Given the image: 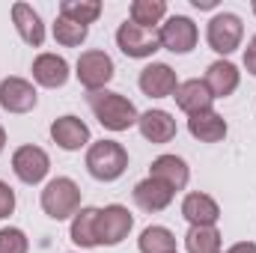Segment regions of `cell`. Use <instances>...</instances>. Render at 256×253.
Returning a JSON list of instances; mask_svg holds the SVG:
<instances>
[{
	"label": "cell",
	"instance_id": "7",
	"mask_svg": "<svg viewBox=\"0 0 256 253\" xmlns=\"http://www.w3.org/2000/svg\"><path fill=\"white\" fill-rule=\"evenodd\" d=\"M12 170L24 185H39L51 170V158L39 146H18L12 155Z\"/></svg>",
	"mask_w": 256,
	"mask_h": 253
},
{
	"label": "cell",
	"instance_id": "10",
	"mask_svg": "<svg viewBox=\"0 0 256 253\" xmlns=\"http://www.w3.org/2000/svg\"><path fill=\"white\" fill-rule=\"evenodd\" d=\"M36 102H39V96H36V90H33L30 80H24V78H6L0 84V108L6 114H30L36 108Z\"/></svg>",
	"mask_w": 256,
	"mask_h": 253
},
{
	"label": "cell",
	"instance_id": "31",
	"mask_svg": "<svg viewBox=\"0 0 256 253\" xmlns=\"http://www.w3.org/2000/svg\"><path fill=\"white\" fill-rule=\"evenodd\" d=\"M226 253H256V244L254 242H238V244H232Z\"/></svg>",
	"mask_w": 256,
	"mask_h": 253
},
{
	"label": "cell",
	"instance_id": "17",
	"mask_svg": "<svg viewBox=\"0 0 256 253\" xmlns=\"http://www.w3.org/2000/svg\"><path fill=\"white\" fill-rule=\"evenodd\" d=\"M33 80L48 90H60L68 80V63L57 54H39L33 60Z\"/></svg>",
	"mask_w": 256,
	"mask_h": 253
},
{
	"label": "cell",
	"instance_id": "28",
	"mask_svg": "<svg viewBox=\"0 0 256 253\" xmlns=\"http://www.w3.org/2000/svg\"><path fill=\"white\" fill-rule=\"evenodd\" d=\"M27 236L15 226H3L0 230V253H27Z\"/></svg>",
	"mask_w": 256,
	"mask_h": 253
},
{
	"label": "cell",
	"instance_id": "18",
	"mask_svg": "<svg viewBox=\"0 0 256 253\" xmlns=\"http://www.w3.org/2000/svg\"><path fill=\"white\" fill-rule=\"evenodd\" d=\"M12 21H15L18 36H21L27 45L39 48V45L45 42V24H42L39 12H36L30 3H15V6H12Z\"/></svg>",
	"mask_w": 256,
	"mask_h": 253
},
{
	"label": "cell",
	"instance_id": "2",
	"mask_svg": "<svg viewBox=\"0 0 256 253\" xmlns=\"http://www.w3.org/2000/svg\"><path fill=\"white\" fill-rule=\"evenodd\" d=\"M86 170L98 182H116L128 170V152L116 140H98L86 149Z\"/></svg>",
	"mask_w": 256,
	"mask_h": 253
},
{
	"label": "cell",
	"instance_id": "9",
	"mask_svg": "<svg viewBox=\"0 0 256 253\" xmlns=\"http://www.w3.org/2000/svg\"><path fill=\"white\" fill-rule=\"evenodd\" d=\"M78 72V80L90 90V92H96V90H104V84H110V78H114V60L104 54V51H84L80 57H78V66H74Z\"/></svg>",
	"mask_w": 256,
	"mask_h": 253
},
{
	"label": "cell",
	"instance_id": "12",
	"mask_svg": "<svg viewBox=\"0 0 256 253\" xmlns=\"http://www.w3.org/2000/svg\"><path fill=\"white\" fill-rule=\"evenodd\" d=\"M173 98H176L179 110H185L188 116H194V114H202V110H212V102H214V96L208 92V86H206L200 78L182 80V84L176 86Z\"/></svg>",
	"mask_w": 256,
	"mask_h": 253
},
{
	"label": "cell",
	"instance_id": "4",
	"mask_svg": "<svg viewBox=\"0 0 256 253\" xmlns=\"http://www.w3.org/2000/svg\"><path fill=\"white\" fill-rule=\"evenodd\" d=\"M242 36H244V24L236 12H218L212 21H208V30H206V39H208V48L218 51V54H232L238 45H242Z\"/></svg>",
	"mask_w": 256,
	"mask_h": 253
},
{
	"label": "cell",
	"instance_id": "25",
	"mask_svg": "<svg viewBox=\"0 0 256 253\" xmlns=\"http://www.w3.org/2000/svg\"><path fill=\"white\" fill-rule=\"evenodd\" d=\"M167 15V3L164 0H134L131 3V24L155 30V24Z\"/></svg>",
	"mask_w": 256,
	"mask_h": 253
},
{
	"label": "cell",
	"instance_id": "14",
	"mask_svg": "<svg viewBox=\"0 0 256 253\" xmlns=\"http://www.w3.org/2000/svg\"><path fill=\"white\" fill-rule=\"evenodd\" d=\"M51 137H54V143L60 149L78 152L80 146L90 143V128H86L84 120H78V116H60V120L51 122Z\"/></svg>",
	"mask_w": 256,
	"mask_h": 253
},
{
	"label": "cell",
	"instance_id": "26",
	"mask_svg": "<svg viewBox=\"0 0 256 253\" xmlns=\"http://www.w3.org/2000/svg\"><path fill=\"white\" fill-rule=\"evenodd\" d=\"M188 253H220V232L214 226H191L185 236Z\"/></svg>",
	"mask_w": 256,
	"mask_h": 253
},
{
	"label": "cell",
	"instance_id": "15",
	"mask_svg": "<svg viewBox=\"0 0 256 253\" xmlns=\"http://www.w3.org/2000/svg\"><path fill=\"white\" fill-rule=\"evenodd\" d=\"M182 218L191 224V226H214L218 218H220V208L218 202L208 196V194H200L194 190L182 200Z\"/></svg>",
	"mask_w": 256,
	"mask_h": 253
},
{
	"label": "cell",
	"instance_id": "27",
	"mask_svg": "<svg viewBox=\"0 0 256 253\" xmlns=\"http://www.w3.org/2000/svg\"><path fill=\"white\" fill-rule=\"evenodd\" d=\"M86 33H90V27H80V24H74L68 18H57L54 21V39L60 45H66V48H78L86 39Z\"/></svg>",
	"mask_w": 256,
	"mask_h": 253
},
{
	"label": "cell",
	"instance_id": "19",
	"mask_svg": "<svg viewBox=\"0 0 256 253\" xmlns=\"http://www.w3.org/2000/svg\"><path fill=\"white\" fill-rule=\"evenodd\" d=\"M134 202L143 208V212H164L170 202H173V190L167 188L164 182L158 179H143L134 185Z\"/></svg>",
	"mask_w": 256,
	"mask_h": 253
},
{
	"label": "cell",
	"instance_id": "20",
	"mask_svg": "<svg viewBox=\"0 0 256 253\" xmlns=\"http://www.w3.org/2000/svg\"><path fill=\"white\" fill-rule=\"evenodd\" d=\"M137 128L149 143H170L176 137V120L167 110H146L137 120Z\"/></svg>",
	"mask_w": 256,
	"mask_h": 253
},
{
	"label": "cell",
	"instance_id": "21",
	"mask_svg": "<svg viewBox=\"0 0 256 253\" xmlns=\"http://www.w3.org/2000/svg\"><path fill=\"white\" fill-rule=\"evenodd\" d=\"M188 131L202 143H218L226 137V120L218 110H202V114H194L188 120Z\"/></svg>",
	"mask_w": 256,
	"mask_h": 253
},
{
	"label": "cell",
	"instance_id": "16",
	"mask_svg": "<svg viewBox=\"0 0 256 253\" xmlns=\"http://www.w3.org/2000/svg\"><path fill=\"white\" fill-rule=\"evenodd\" d=\"M238 80H242V74H238V68L230 63V60L212 63L208 68H206V78H202V84L208 86V92H212L214 98L232 96V92L238 90Z\"/></svg>",
	"mask_w": 256,
	"mask_h": 253
},
{
	"label": "cell",
	"instance_id": "5",
	"mask_svg": "<svg viewBox=\"0 0 256 253\" xmlns=\"http://www.w3.org/2000/svg\"><path fill=\"white\" fill-rule=\"evenodd\" d=\"M131 226H134V218H131V212H128L126 206L114 202V206H104V208H98V220H96L98 244H108V248H114V244L126 242L128 232H131Z\"/></svg>",
	"mask_w": 256,
	"mask_h": 253
},
{
	"label": "cell",
	"instance_id": "32",
	"mask_svg": "<svg viewBox=\"0 0 256 253\" xmlns=\"http://www.w3.org/2000/svg\"><path fill=\"white\" fill-rule=\"evenodd\" d=\"M191 3L196 6V9H214V6H218L214 0H191Z\"/></svg>",
	"mask_w": 256,
	"mask_h": 253
},
{
	"label": "cell",
	"instance_id": "24",
	"mask_svg": "<svg viewBox=\"0 0 256 253\" xmlns=\"http://www.w3.org/2000/svg\"><path fill=\"white\" fill-rule=\"evenodd\" d=\"M98 15H102L98 0H63L60 3V18H68V21H74L80 27H90Z\"/></svg>",
	"mask_w": 256,
	"mask_h": 253
},
{
	"label": "cell",
	"instance_id": "11",
	"mask_svg": "<svg viewBox=\"0 0 256 253\" xmlns=\"http://www.w3.org/2000/svg\"><path fill=\"white\" fill-rule=\"evenodd\" d=\"M137 84H140V90H143L149 98H167V96L176 92L179 78H176V72L167 63H152L140 72V80H137Z\"/></svg>",
	"mask_w": 256,
	"mask_h": 253
},
{
	"label": "cell",
	"instance_id": "22",
	"mask_svg": "<svg viewBox=\"0 0 256 253\" xmlns=\"http://www.w3.org/2000/svg\"><path fill=\"white\" fill-rule=\"evenodd\" d=\"M96 220H98V208L86 206L74 214L72 220V242L78 248H98V232H96Z\"/></svg>",
	"mask_w": 256,
	"mask_h": 253
},
{
	"label": "cell",
	"instance_id": "30",
	"mask_svg": "<svg viewBox=\"0 0 256 253\" xmlns=\"http://www.w3.org/2000/svg\"><path fill=\"white\" fill-rule=\"evenodd\" d=\"M244 68L256 78V36L248 42V48H244Z\"/></svg>",
	"mask_w": 256,
	"mask_h": 253
},
{
	"label": "cell",
	"instance_id": "3",
	"mask_svg": "<svg viewBox=\"0 0 256 253\" xmlns=\"http://www.w3.org/2000/svg\"><path fill=\"white\" fill-rule=\"evenodd\" d=\"M42 212L54 220H66V218L78 214L80 212V188L68 176L51 179L42 190Z\"/></svg>",
	"mask_w": 256,
	"mask_h": 253
},
{
	"label": "cell",
	"instance_id": "29",
	"mask_svg": "<svg viewBox=\"0 0 256 253\" xmlns=\"http://www.w3.org/2000/svg\"><path fill=\"white\" fill-rule=\"evenodd\" d=\"M15 212V190L9 188L6 182H0V220L9 218Z\"/></svg>",
	"mask_w": 256,
	"mask_h": 253
},
{
	"label": "cell",
	"instance_id": "33",
	"mask_svg": "<svg viewBox=\"0 0 256 253\" xmlns=\"http://www.w3.org/2000/svg\"><path fill=\"white\" fill-rule=\"evenodd\" d=\"M6 149V131H3V126H0V152Z\"/></svg>",
	"mask_w": 256,
	"mask_h": 253
},
{
	"label": "cell",
	"instance_id": "13",
	"mask_svg": "<svg viewBox=\"0 0 256 253\" xmlns=\"http://www.w3.org/2000/svg\"><path fill=\"white\" fill-rule=\"evenodd\" d=\"M149 176L164 182L170 190H182L188 185V179H191V170H188V164L179 155H158L152 161V167H149Z\"/></svg>",
	"mask_w": 256,
	"mask_h": 253
},
{
	"label": "cell",
	"instance_id": "6",
	"mask_svg": "<svg viewBox=\"0 0 256 253\" xmlns=\"http://www.w3.org/2000/svg\"><path fill=\"white\" fill-rule=\"evenodd\" d=\"M200 33H196V24H194L188 15H170L161 30H158V42L161 48L173 51V54H191L194 45H196Z\"/></svg>",
	"mask_w": 256,
	"mask_h": 253
},
{
	"label": "cell",
	"instance_id": "1",
	"mask_svg": "<svg viewBox=\"0 0 256 253\" xmlns=\"http://www.w3.org/2000/svg\"><path fill=\"white\" fill-rule=\"evenodd\" d=\"M90 110L96 114V120L108 131H128L131 126H137V108L128 102L126 96L110 92V90H96L86 96Z\"/></svg>",
	"mask_w": 256,
	"mask_h": 253
},
{
	"label": "cell",
	"instance_id": "23",
	"mask_svg": "<svg viewBox=\"0 0 256 253\" xmlns=\"http://www.w3.org/2000/svg\"><path fill=\"white\" fill-rule=\"evenodd\" d=\"M140 253H176V236L167 226H146L137 238Z\"/></svg>",
	"mask_w": 256,
	"mask_h": 253
},
{
	"label": "cell",
	"instance_id": "34",
	"mask_svg": "<svg viewBox=\"0 0 256 253\" xmlns=\"http://www.w3.org/2000/svg\"><path fill=\"white\" fill-rule=\"evenodd\" d=\"M254 12H256V0H254Z\"/></svg>",
	"mask_w": 256,
	"mask_h": 253
},
{
	"label": "cell",
	"instance_id": "8",
	"mask_svg": "<svg viewBox=\"0 0 256 253\" xmlns=\"http://www.w3.org/2000/svg\"><path fill=\"white\" fill-rule=\"evenodd\" d=\"M116 45L126 57H134V60H143V57H152L161 42H158V33L155 30H146V27H137V24H120L116 30Z\"/></svg>",
	"mask_w": 256,
	"mask_h": 253
}]
</instances>
